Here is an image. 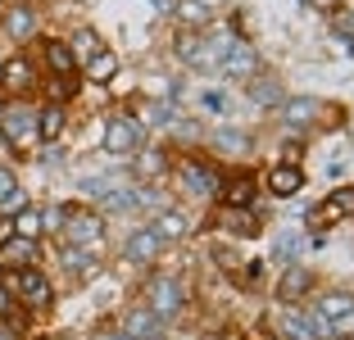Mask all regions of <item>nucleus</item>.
<instances>
[{
	"instance_id": "1",
	"label": "nucleus",
	"mask_w": 354,
	"mask_h": 340,
	"mask_svg": "<svg viewBox=\"0 0 354 340\" xmlns=\"http://www.w3.org/2000/svg\"><path fill=\"white\" fill-rule=\"evenodd\" d=\"M277 327L286 340H323L327 336V322L318 318V313H300V309H277Z\"/></svg>"
},
{
	"instance_id": "2",
	"label": "nucleus",
	"mask_w": 354,
	"mask_h": 340,
	"mask_svg": "<svg viewBox=\"0 0 354 340\" xmlns=\"http://www.w3.org/2000/svg\"><path fill=\"white\" fill-rule=\"evenodd\" d=\"M141 132H146V127L141 123H132V118H109V123H104V150H109V155H136V150H141Z\"/></svg>"
},
{
	"instance_id": "3",
	"label": "nucleus",
	"mask_w": 354,
	"mask_h": 340,
	"mask_svg": "<svg viewBox=\"0 0 354 340\" xmlns=\"http://www.w3.org/2000/svg\"><path fill=\"white\" fill-rule=\"evenodd\" d=\"M177 309H182V281L155 277L150 281V313H155V318H173Z\"/></svg>"
},
{
	"instance_id": "4",
	"label": "nucleus",
	"mask_w": 354,
	"mask_h": 340,
	"mask_svg": "<svg viewBox=\"0 0 354 340\" xmlns=\"http://www.w3.org/2000/svg\"><path fill=\"white\" fill-rule=\"evenodd\" d=\"M0 136H5V145H28L37 136V118L28 109H5L0 113Z\"/></svg>"
},
{
	"instance_id": "5",
	"label": "nucleus",
	"mask_w": 354,
	"mask_h": 340,
	"mask_svg": "<svg viewBox=\"0 0 354 340\" xmlns=\"http://www.w3.org/2000/svg\"><path fill=\"white\" fill-rule=\"evenodd\" d=\"M159 249H164V240L155 236V227H136L132 236H127L123 254H127V263H155Z\"/></svg>"
},
{
	"instance_id": "6",
	"label": "nucleus",
	"mask_w": 354,
	"mask_h": 340,
	"mask_svg": "<svg viewBox=\"0 0 354 340\" xmlns=\"http://www.w3.org/2000/svg\"><path fill=\"white\" fill-rule=\"evenodd\" d=\"M177 177H182V186H187L191 196H209V191H218V177H214V168L196 164V159H182V164H177Z\"/></svg>"
},
{
	"instance_id": "7",
	"label": "nucleus",
	"mask_w": 354,
	"mask_h": 340,
	"mask_svg": "<svg viewBox=\"0 0 354 340\" xmlns=\"http://www.w3.org/2000/svg\"><path fill=\"white\" fill-rule=\"evenodd\" d=\"M14 290L28 299L32 309H46V304H50V281H46L37 268H23L19 277H14Z\"/></svg>"
},
{
	"instance_id": "8",
	"label": "nucleus",
	"mask_w": 354,
	"mask_h": 340,
	"mask_svg": "<svg viewBox=\"0 0 354 340\" xmlns=\"http://www.w3.org/2000/svg\"><path fill=\"white\" fill-rule=\"evenodd\" d=\"M0 91H10V95L32 91V64L23 59V55H14V59L0 64Z\"/></svg>"
},
{
	"instance_id": "9",
	"label": "nucleus",
	"mask_w": 354,
	"mask_h": 340,
	"mask_svg": "<svg viewBox=\"0 0 354 340\" xmlns=\"http://www.w3.org/2000/svg\"><path fill=\"white\" fill-rule=\"evenodd\" d=\"M64 236H68L73 249H100L104 227L95 223V218H73V223H64Z\"/></svg>"
},
{
	"instance_id": "10",
	"label": "nucleus",
	"mask_w": 354,
	"mask_h": 340,
	"mask_svg": "<svg viewBox=\"0 0 354 340\" xmlns=\"http://www.w3.org/2000/svg\"><path fill=\"white\" fill-rule=\"evenodd\" d=\"M5 32H10V41H28L32 32H37V10H32L28 0L5 10Z\"/></svg>"
},
{
	"instance_id": "11",
	"label": "nucleus",
	"mask_w": 354,
	"mask_h": 340,
	"mask_svg": "<svg viewBox=\"0 0 354 340\" xmlns=\"http://www.w3.org/2000/svg\"><path fill=\"white\" fill-rule=\"evenodd\" d=\"M254 68H259V55H254V46L232 41V50L223 55V73H227V77H250Z\"/></svg>"
},
{
	"instance_id": "12",
	"label": "nucleus",
	"mask_w": 354,
	"mask_h": 340,
	"mask_svg": "<svg viewBox=\"0 0 354 340\" xmlns=\"http://www.w3.org/2000/svg\"><path fill=\"white\" fill-rule=\"evenodd\" d=\"M345 214H354V186H341V191H332L323 205L313 209V223H336V218H345Z\"/></svg>"
},
{
	"instance_id": "13",
	"label": "nucleus",
	"mask_w": 354,
	"mask_h": 340,
	"mask_svg": "<svg viewBox=\"0 0 354 340\" xmlns=\"http://www.w3.org/2000/svg\"><path fill=\"white\" fill-rule=\"evenodd\" d=\"M118 340H159V318L146 309H132L123 318V336Z\"/></svg>"
},
{
	"instance_id": "14",
	"label": "nucleus",
	"mask_w": 354,
	"mask_h": 340,
	"mask_svg": "<svg viewBox=\"0 0 354 340\" xmlns=\"http://www.w3.org/2000/svg\"><path fill=\"white\" fill-rule=\"evenodd\" d=\"M323 113V104L313 100V95H291V100H281V118L291 127H304V123H313Z\"/></svg>"
},
{
	"instance_id": "15",
	"label": "nucleus",
	"mask_w": 354,
	"mask_h": 340,
	"mask_svg": "<svg viewBox=\"0 0 354 340\" xmlns=\"http://www.w3.org/2000/svg\"><path fill=\"white\" fill-rule=\"evenodd\" d=\"M354 313V295L350 290H327L323 299H318V318L332 327V322H341V318H350Z\"/></svg>"
},
{
	"instance_id": "16",
	"label": "nucleus",
	"mask_w": 354,
	"mask_h": 340,
	"mask_svg": "<svg viewBox=\"0 0 354 340\" xmlns=\"http://www.w3.org/2000/svg\"><path fill=\"white\" fill-rule=\"evenodd\" d=\"M300 186H304V173H300V168H295V164H277V168H272V173H268V191H272V196H277V200L295 196Z\"/></svg>"
},
{
	"instance_id": "17",
	"label": "nucleus",
	"mask_w": 354,
	"mask_h": 340,
	"mask_svg": "<svg viewBox=\"0 0 354 340\" xmlns=\"http://www.w3.org/2000/svg\"><path fill=\"white\" fill-rule=\"evenodd\" d=\"M187 227L191 223H187V214H182V209H164V214L155 218V236L168 245V240H182V236H187Z\"/></svg>"
},
{
	"instance_id": "18",
	"label": "nucleus",
	"mask_w": 354,
	"mask_h": 340,
	"mask_svg": "<svg viewBox=\"0 0 354 340\" xmlns=\"http://www.w3.org/2000/svg\"><path fill=\"white\" fill-rule=\"evenodd\" d=\"M59 136H64V109H59V104H46V109L37 113V141L55 145Z\"/></svg>"
},
{
	"instance_id": "19",
	"label": "nucleus",
	"mask_w": 354,
	"mask_h": 340,
	"mask_svg": "<svg viewBox=\"0 0 354 340\" xmlns=\"http://www.w3.org/2000/svg\"><path fill=\"white\" fill-rule=\"evenodd\" d=\"M114 73H118V55L114 50H100L86 59V77L91 82H114Z\"/></svg>"
},
{
	"instance_id": "20",
	"label": "nucleus",
	"mask_w": 354,
	"mask_h": 340,
	"mask_svg": "<svg viewBox=\"0 0 354 340\" xmlns=\"http://www.w3.org/2000/svg\"><path fill=\"white\" fill-rule=\"evenodd\" d=\"M209 145H214V150H223V155H245V150H250V136H245V132H232V127H223V132L209 136Z\"/></svg>"
},
{
	"instance_id": "21",
	"label": "nucleus",
	"mask_w": 354,
	"mask_h": 340,
	"mask_svg": "<svg viewBox=\"0 0 354 340\" xmlns=\"http://www.w3.org/2000/svg\"><path fill=\"white\" fill-rule=\"evenodd\" d=\"M250 200H254V182H250V177H236V182L223 186V205H227V209H245Z\"/></svg>"
},
{
	"instance_id": "22",
	"label": "nucleus",
	"mask_w": 354,
	"mask_h": 340,
	"mask_svg": "<svg viewBox=\"0 0 354 340\" xmlns=\"http://www.w3.org/2000/svg\"><path fill=\"white\" fill-rule=\"evenodd\" d=\"M300 254H304V236L300 232H281L277 245H272V258H277V263H295Z\"/></svg>"
},
{
	"instance_id": "23",
	"label": "nucleus",
	"mask_w": 354,
	"mask_h": 340,
	"mask_svg": "<svg viewBox=\"0 0 354 340\" xmlns=\"http://www.w3.org/2000/svg\"><path fill=\"white\" fill-rule=\"evenodd\" d=\"M309 286H313V277H309L304 268H286V272H281V286H277V295H281V299H295V295H304Z\"/></svg>"
},
{
	"instance_id": "24",
	"label": "nucleus",
	"mask_w": 354,
	"mask_h": 340,
	"mask_svg": "<svg viewBox=\"0 0 354 340\" xmlns=\"http://www.w3.org/2000/svg\"><path fill=\"white\" fill-rule=\"evenodd\" d=\"M5 258L10 263H19V268H32V258H37V240H23V236H14V240H5Z\"/></svg>"
},
{
	"instance_id": "25",
	"label": "nucleus",
	"mask_w": 354,
	"mask_h": 340,
	"mask_svg": "<svg viewBox=\"0 0 354 340\" xmlns=\"http://www.w3.org/2000/svg\"><path fill=\"white\" fill-rule=\"evenodd\" d=\"M46 64H50V68L59 73V77H68L77 59H73V50H68L64 41H46Z\"/></svg>"
},
{
	"instance_id": "26",
	"label": "nucleus",
	"mask_w": 354,
	"mask_h": 340,
	"mask_svg": "<svg viewBox=\"0 0 354 340\" xmlns=\"http://www.w3.org/2000/svg\"><path fill=\"white\" fill-rule=\"evenodd\" d=\"M250 100L254 104H281V86L272 77H254L250 82Z\"/></svg>"
},
{
	"instance_id": "27",
	"label": "nucleus",
	"mask_w": 354,
	"mask_h": 340,
	"mask_svg": "<svg viewBox=\"0 0 354 340\" xmlns=\"http://www.w3.org/2000/svg\"><path fill=\"white\" fill-rule=\"evenodd\" d=\"M14 236L37 240V236H41V214H37V209H23V214L14 218Z\"/></svg>"
},
{
	"instance_id": "28",
	"label": "nucleus",
	"mask_w": 354,
	"mask_h": 340,
	"mask_svg": "<svg viewBox=\"0 0 354 340\" xmlns=\"http://www.w3.org/2000/svg\"><path fill=\"white\" fill-rule=\"evenodd\" d=\"M37 214H41V232H64V223H68V209L64 205H46Z\"/></svg>"
},
{
	"instance_id": "29",
	"label": "nucleus",
	"mask_w": 354,
	"mask_h": 340,
	"mask_svg": "<svg viewBox=\"0 0 354 340\" xmlns=\"http://www.w3.org/2000/svg\"><path fill=\"white\" fill-rule=\"evenodd\" d=\"M173 10H177V19H187V23H209V5H200V0H177Z\"/></svg>"
},
{
	"instance_id": "30",
	"label": "nucleus",
	"mask_w": 354,
	"mask_h": 340,
	"mask_svg": "<svg viewBox=\"0 0 354 340\" xmlns=\"http://www.w3.org/2000/svg\"><path fill=\"white\" fill-rule=\"evenodd\" d=\"M68 50H73V59H77V55H82V59H91V55H100V41H95V32H77Z\"/></svg>"
},
{
	"instance_id": "31",
	"label": "nucleus",
	"mask_w": 354,
	"mask_h": 340,
	"mask_svg": "<svg viewBox=\"0 0 354 340\" xmlns=\"http://www.w3.org/2000/svg\"><path fill=\"white\" fill-rule=\"evenodd\" d=\"M14 196H19V177H14V173H10V168L0 164V209L10 205V200H14Z\"/></svg>"
},
{
	"instance_id": "32",
	"label": "nucleus",
	"mask_w": 354,
	"mask_h": 340,
	"mask_svg": "<svg viewBox=\"0 0 354 340\" xmlns=\"http://www.w3.org/2000/svg\"><path fill=\"white\" fill-rule=\"evenodd\" d=\"M146 123H150V127L173 123V109H168V104H150V109H146ZM146 123H141V127H146Z\"/></svg>"
},
{
	"instance_id": "33",
	"label": "nucleus",
	"mask_w": 354,
	"mask_h": 340,
	"mask_svg": "<svg viewBox=\"0 0 354 340\" xmlns=\"http://www.w3.org/2000/svg\"><path fill=\"white\" fill-rule=\"evenodd\" d=\"M159 168H164V155L146 150V155H141V173H159Z\"/></svg>"
},
{
	"instance_id": "34",
	"label": "nucleus",
	"mask_w": 354,
	"mask_h": 340,
	"mask_svg": "<svg viewBox=\"0 0 354 340\" xmlns=\"http://www.w3.org/2000/svg\"><path fill=\"white\" fill-rule=\"evenodd\" d=\"M10 309H14V290L0 281V318H10Z\"/></svg>"
},
{
	"instance_id": "35",
	"label": "nucleus",
	"mask_w": 354,
	"mask_h": 340,
	"mask_svg": "<svg viewBox=\"0 0 354 340\" xmlns=\"http://www.w3.org/2000/svg\"><path fill=\"white\" fill-rule=\"evenodd\" d=\"M327 331H336V336H354V313H350V318H341V322H332V327H327Z\"/></svg>"
},
{
	"instance_id": "36",
	"label": "nucleus",
	"mask_w": 354,
	"mask_h": 340,
	"mask_svg": "<svg viewBox=\"0 0 354 340\" xmlns=\"http://www.w3.org/2000/svg\"><path fill=\"white\" fill-rule=\"evenodd\" d=\"M200 104H205V109H223V104H227V100H223L218 91H205V95H200Z\"/></svg>"
},
{
	"instance_id": "37",
	"label": "nucleus",
	"mask_w": 354,
	"mask_h": 340,
	"mask_svg": "<svg viewBox=\"0 0 354 340\" xmlns=\"http://www.w3.org/2000/svg\"><path fill=\"white\" fill-rule=\"evenodd\" d=\"M5 240H14V218H0V245Z\"/></svg>"
},
{
	"instance_id": "38",
	"label": "nucleus",
	"mask_w": 354,
	"mask_h": 340,
	"mask_svg": "<svg viewBox=\"0 0 354 340\" xmlns=\"http://www.w3.org/2000/svg\"><path fill=\"white\" fill-rule=\"evenodd\" d=\"M341 32H354V14H341Z\"/></svg>"
},
{
	"instance_id": "39",
	"label": "nucleus",
	"mask_w": 354,
	"mask_h": 340,
	"mask_svg": "<svg viewBox=\"0 0 354 340\" xmlns=\"http://www.w3.org/2000/svg\"><path fill=\"white\" fill-rule=\"evenodd\" d=\"M0 340H14V331H10V327H0Z\"/></svg>"
},
{
	"instance_id": "40",
	"label": "nucleus",
	"mask_w": 354,
	"mask_h": 340,
	"mask_svg": "<svg viewBox=\"0 0 354 340\" xmlns=\"http://www.w3.org/2000/svg\"><path fill=\"white\" fill-rule=\"evenodd\" d=\"M0 113H5V104H0Z\"/></svg>"
}]
</instances>
